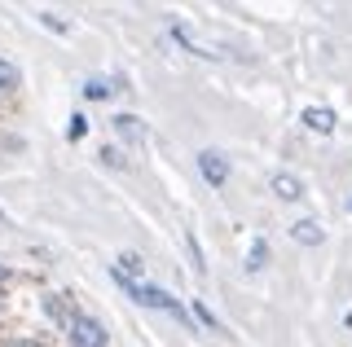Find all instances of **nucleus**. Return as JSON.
Wrapping results in <instances>:
<instances>
[{
    "label": "nucleus",
    "instance_id": "1",
    "mask_svg": "<svg viewBox=\"0 0 352 347\" xmlns=\"http://www.w3.org/2000/svg\"><path fill=\"white\" fill-rule=\"evenodd\" d=\"M62 334H66V347H106L110 343L106 325L97 317H88V312H80V308H71V317L62 321Z\"/></svg>",
    "mask_w": 352,
    "mask_h": 347
},
{
    "label": "nucleus",
    "instance_id": "2",
    "mask_svg": "<svg viewBox=\"0 0 352 347\" xmlns=\"http://www.w3.org/2000/svg\"><path fill=\"white\" fill-rule=\"evenodd\" d=\"M194 163H198V176H203L212 189H220V185L229 180V158L220 154V149H198Z\"/></svg>",
    "mask_w": 352,
    "mask_h": 347
},
{
    "label": "nucleus",
    "instance_id": "3",
    "mask_svg": "<svg viewBox=\"0 0 352 347\" xmlns=\"http://www.w3.org/2000/svg\"><path fill=\"white\" fill-rule=\"evenodd\" d=\"M269 189H273V198H282V202H300V198H308V185L295 176V171H273Z\"/></svg>",
    "mask_w": 352,
    "mask_h": 347
},
{
    "label": "nucleus",
    "instance_id": "4",
    "mask_svg": "<svg viewBox=\"0 0 352 347\" xmlns=\"http://www.w3.org/2000/svg\"><path fill=\"white\" fill-rule=\"evenodd\" d=\"M300 123L308 128V132H317V136H335V110L330 106H304V115H300Z\"/></svg>",
    "mask_w": 352,
    "mask_h": 347
},
{
    "label": "nucleus",
    "instance_id": "5",
    "mask_svg": "<svg viewBox=\"0 0 352 347\" xmlns=\"http://www.w3.org/2000/svg\"><path fill=\"white\" fill-rule=\"evenodd\" d=\"M291 237H295L300 246H322V242H326V229H322V220L304 215V220H295V224H291Z\"/></svg>",
    "mask_w": 352,
    "mask_h": 347
},
{
    "label": "nucleus",
    "instance_id": "6",
    "mask_svg": "<svg viewBox=\"0 0 352 347\" xmlns=\"http://www.w3.org/2000/svg\"><path fill=\"white\" fill-rule=\"evenodd\" d=\"M168 36H172L176 45L185 49V53H190V58H203V62H207V58H220V53H212V49H203V45H198V40L190 36V27H185V23H168Z\"/></svg>",
    "mask_w": 352,
    "mask_h": 347
},
{
    "label": "nucleus",
    "instance_id": "7",
    "mask_svg": "<svg viewBox=\"0 0 352 347\" xmlns=\"http://www.w3.org/2000/svg\"><path fill=\"white\" fill-rule=\"evenodd\" d=\"M115 132L132 141V145H141V141L150 136V128H146V119H137V115H115Z\"/></svg>",
    "mask_w": 352,
    "mask_h": 347
},
{
    "label": "nucleus",
    "instance_id": "8",
    "mask_svg": "<svg viewBox=\"0 0 352 347\" xmlns=\"http://www.w3.org/2000/svg\"><path fill=\"white\" fill-rule=\"evenodd\" d=\"M110 273H119V277H128V281H146V259H141L137 251H124L110 264Z\"/></svg>",
    "mask_w": 352,
    "mask_h": 347
},
{
    "label": "nucleus",
    "instance_id": "9",
    "mask_svg": "<svg viewBox=\"0 0 352 347\" xmlns=\"http://www.w3.org/2000/svg\"><path fill=\"white\" fill-rule=\"evenodd\" d=\"M190 317H194V325H203V330H212V334H225V325H220V317L212 308H207L203 299H190Z\"/></svg>",
    "mask_w": 352,
    "mask_h": 347
},
{
    "label": "nucleus",
    "instance_id": "10",
    "mask_svg": "<svg viewBox=\"0 0 352 347\" xmlns=\"http://www.w3.org/2000/svg\"><path fill=\"white\" fill-rule=\"evenodd\" d=\"M84 97H88V101H110V97H115V80H106V75H88V80H84Z\"/></svg>",
    "mask_w": 352,
    "mask_h": 347
},
{
    "label": "nucleus",
    "instance_id": "11",
    "mask_svg": "<svg viewBox=\"0 0 352 347\" xmlns=\"http://www.w3.org/2000/svg\"><path fill=\"white\" fill-rule=\"evenodd\" d=\"M264 264H269V242L264 237H251V246H247V273H264Z\"/></svg>",
    "mask_w": 352,
    "mask_h": 347
},
{
    "label": "nucleus",
    "instance_id": "12",
    "mask_svg": "<svg viewBox=\"0 0 352 347\" xmlns=\"http://www.w3.org/2000/svg\"><path fill=\"white\" fill-rule=\"evenodd\" d=\"M185 251H190V264H194V273L203 277V273H207V255H203V242H198V233H185Z\"/></svg>",
    "mask_w": 352,
    "mask_h": 347
},
{
    "label": "nucleus",
    "instance_id": "13",
    "mask_svg": "<svg viewBox=\"0 0 352 347\" xmlns=\"http://www.w3.org/2000/svg\"><path fill=\"white\" fill-rule=\"evenodd\" d=\"M84 136H88V115H71L66 119V141L75 145V141H84Z\"/></svg>",
    "mask_w": 352,
    "mask_h": 347
},
{
    "label": "nucleus",
    "instance_id": "14",
    "mask_svg": "<svg viewBox=\"0 0 352 347\" xmlns=\"http://www.w3.org/2000/svg\"><path fill=\"white\" fill-rule=\"evenodd\" d=\"M18 80H22V75H18V67H14V62H5V58H0V93H14V88H18Z\"/></svg>",
    "mask_w": 352,
    "mask_h": 347
},
{
    "label": "nucleus",
    "instance_id": "15",
    "mask_svg": "<svg viewBox=\"0 0 352 347\" xmlns=\"http://www.w3.org/2000/svg\"><path fill=\"white\" fill-rule=\"evenodd\" d=\"M97 158H102V163H110V167H128V158L119 154V149H110V145H106V149H102Z\"/></svg>",
    "mask_w": 352,
    "mask_h": 347
},
{
    "label": "nucleus",
    "instance_id": "16",
    "mask_svg": "<svg viewBox=\"0 0 352 347\" xmlns=\"http://www.w3.org/2000/svg\"><path fill=\"white\" fill-rule=\"evenodd\" d=\"M40 23L49 27V31H58V36H66V31H71V27H66V23H62L58 14H40Z\"/></svg>",
    "mask_w": 352,
    "mask_h": 347
},
{
    "label": "nucleus",
    "instance_id": "17",
    "mask_svg": "<svg viewBox=\"0 0 352 347\" xmlns=\"http://www.w3.org/2000/svg\"><path fill=\"white\" fill-rule=\"evenodd\" d=\"M0 347H44L40 339H0Z\"/></svg>",
    "mask_w": 352,
    "mask_h": 347
},
{
    "label": "nucleus",
    "instance_id": "18",
    "mask_svg": "<svg viewBox=\"0 0 352 347\" xmlns=\"http://www.w3.org/2000/svg\"><path fill=\"white\" fill-rule=\"evenodd\" d=\"M344 330H352V308H348V312H344Z\"/></svg>",
    "mask_w": 352,
    "mask_h": 347
},
{
    "label": "nucleus",
    "instance_id": "19",
    "mask_svg": "<svg viewBox=\"0 0 352 347\" xmlns=\"http://www.w3.org/2000/svg\"><path fill=\"white\" fill-rule=\"evenodd\" d=\"M5 277H9V268H5V264H0V281H5Z\"/></svg>",
    "mask_w": 352,
    "mask_h": 347
},
{
    "label": "nucleus",
    "instance_id": "20",
    "mask_svg": "<svg viewBox=\"0 0 352 347\" xmlns=\"http://www.w3.org/2000/svg\"><path fill=\"white\" fill-rule=\"evenodd\" d=\"M348 211H352V198H348Z\"/></svg>",
    "mask_w": 352,
    "mask_h": 347
},
{
    "label": "nucleus",
    "instance_id": "21",
    "mask_svg": "<svg viewBox=\"0 0 352 347\" xmlns=\"http://www.w3.org/2000/svg\"><path fill=\"white\" fill-rule=\"evenodd\" d=\"M0 220H5V211H0Z\"/></svg>",
    "mask_w": 352,
    "mask_h": 347
}]
</instances>
